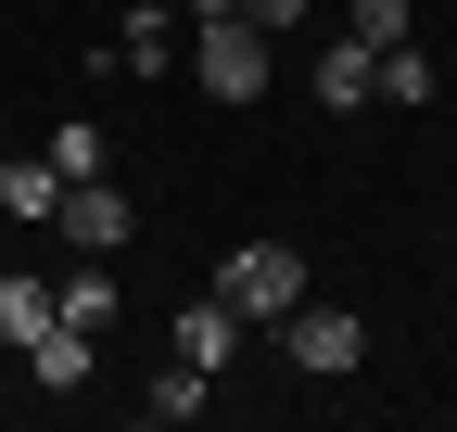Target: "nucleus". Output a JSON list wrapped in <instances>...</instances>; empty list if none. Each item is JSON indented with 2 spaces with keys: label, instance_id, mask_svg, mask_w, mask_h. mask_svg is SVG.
Wrapping results in <instances>:
<instances>
[{
  "label": "nucleus",
  "instance_id": "nucleus-7",
  "mask_svg": "<svg viewBox=\"0 0 457 432\" xmlns=\"http://www.w3.org/2000/svg\"><path fill=\"white\" fill-rule=\"evenodd\" d=\"M89 344H102V331H77V318H51V331L26 344V382H38V395H89Z\"/></svg>",
  "mask_w": 457,
  "mask_h": 432
},
{
  "label": "nucleus",
  "instance_id": "nucleus-2",
  "mask_svg": "<svg viewBox=\"0 0 457 432\" xmlns=\"http://www.w3.org/2000/svg\"><path fill=\"white\" fill-rule=\"evenodd\" d=\"M305 293H318V280H305V254H293V242H242V254L216 267V305L242 318V331H279Z\"/></svg>",
  "mask_w": 457,
  "mask_h": 432
},
{
  "label": "nucleus",
  "instance_id": "nucleus-5",
  "mask_svg": "<svg viewBox=\"0 0 457 432\" xmlns=\"http://www.w3.org/2000/svg\"><path fill=\"white\" fill-rule=\"evenodd\" d=\"M305 102H330V115L381 102V51H369V38H330V51H318V77H305Z\"/></svg>",
  "mask_w": 457,
  "mask_h": 432
},
{
  "label": "nucleus",
  "instance_id": "nucleus-12",
  "mask_svg": "<svg viewBox=\"0 0 457 432\" xmlns=\"http://www.w3.org/2000/svg\"><path fill=\"white\" fill-rule=\"evenodd\" d=\"M432 89H445V77H432V51H420V38H394V51H381V102H432Z\"/></svg>",
  "mask_w": 457,
  "mask_h": 432
},
{
  "label": "nucleus",
  "instance_id": "nucleus-11",
  "mask_svg": "<svg viewBox=\"0 0 457 432\" xmlns=\"http://www.w3.org/2000/svg\"><path fill=\"white\" fill-rule=\"evenodd\" d=\"M114 64L165 77V64H179V13H128V38H114Z\"/></svg>",
  "mask_w": 457,
  "mask_h": 432
},
{
  "label": "nucleus",
  "instance_id": "nucleus-3",
  "mask_svg": "<svg viewBox=\"0 0 457 432\" xmlns=\"http://www.w3.org/2000/svg\"><path fill=\"white\" fill-rule=\"evenodd\" d=\"M279 356H293L305 382H343V369L369 356V331H356V305H318V293H305L293 318H279Z\"/></svg>",
  "mask_w": 457,
  "mask_h": 432
},
{
  "label": "nucleus",
  "instance_id": "nucleus-10",
  "mask_svg": "<svg viewBox=\"0 0 457 432\" xmlns=\"http://www.w3.org/2000/svg\"><path fill=\"white\" fill-rule=\"evenodd\" d=\"M51 204H64L51 153H13V166H0V216H51Z\"/></svg>",
  "mask_w": 457,
  "mask_h": 432
},
{
  "label": "nucleus",
  "instance_id": "nucleus-4",
  "mask_svg": "<svg viewBox=\"0 0 457 432\" xmlns=\"http://www.w3.org/2000/svg\"><path fill=\"white\" fill-rule=\"evenodd\" d=\"M51 229H64L77 254H128L140 204H128V191H102V179H64V204H51Z\"/></svg>",
  "mask_w": 457,
  "mask_h": 432
},
{
  "label": "nucleus",
  "instance_id": "nucleus-9",
  "mask_svg": "<svg viewBox=\"0 0 457 432\" xmlns=\"http://www.w3.org/2000/svg\"><path fill=\"white\" fill-rule=\"evenodd\" d=\"M204 407H216V382H204V369H179V356H165V382L140 395V420H153V432H191Z\"/></svg>",
  "mask_w": 457,
  "mask_h": 432
},
{
  "label": "nucleus",
  "instance_id": "nucleus-15",
  "mask_svg": "<svg viewBox=\"0 0 457 432\" xmlns=\"http://www.w3.org/2000/svg\"><path fill=\"white\" fill-rule=\"evenodd\" d=\"M343 38H369V51H394V38H407V0H356V13H343Z\"/></svg>",
  "mask_w": 457,
  "mask_h": 432
},
{
  "label": "nucleus",
  "instance_id": "nucleus-16",
  "mask_svg": "<svg viewBox=\"0 0 457 432\" xmlns=\"http://www.w3.org/2000/svg\"><path fill=\"white\" fill-rule=\"evenodd\" d=\"M179 13H191V26H204V13H242V0H179Z\"/></svg>",
  "mask_w": 457,
  "mask_h": 432
},
{
  "label": "nucleus",
  "instance_id": "nucleus-8",
  "mask_svg": "<svg viewBox=\"0 0 457 432\" xmlns=\"http://www.w3.org/2000/svg\"><path fill=\"white\" fill-rule=\"evenodd\" d=\"M114 305H128L114 293V254H77V280H51V318H77V331H102Z\"/></svg>",
  "mask_w": 457,
  "mask_h": 432
},
{
  "label": "nucleus",
  "instance_id": "nucleus-6",
  "mask_svg": "<svg viewBox=\"0 0 457 432\" xmlns=\"http://www.w3.org/2000/svg\"><path fill=\"white\" fill-rule=\"evenodd\" d=\"M165 356H179V369H204V382H216V369L242 356V318H228L216 293H191V305H179V344H165Z\"/></svg>",
  "mask_w": 457,
  "mask_h": 432
},
{
  "label": "nucleus",
  "instance_id": "nucleus-13",
  "mask_svg": "<svg viewBox=\"0 0 457 432\" xmlns=\"http://www.w3.org/2000/svg\"><path fill=\"white\" fill-rule=\"evenodd\" d=\"M51 331V280H0V344H38Z\"/></svg>",
  "mask_w": 457,
  "mask_h": 432
},
{
  "label": "nucleus",
  "instance_id": "nucleus-1",
  "mask_svg": "<svg viewBox=\"0 0 457 432\" xmlns=\"http://www.w3.org/2000/svg\"><path fill=\"white\" fill-rule=\"evenodd\" d=\"M267 77H279V38L254 13H204L191 26V89L204 102H267Z\"/></svg>",
  "mask_w": 457,
  "mask_h": 432
},
{
  "label": "nucleus",
  "instance_id": "nucleus-14",
  "mask_svg": "<svg viewBox=\"0 0 457 432\" xmlns=\"http://www.w3.org/2000/svg\"><path fill=\"white\" fill-rule=\"evenodd\" d=\"M38 153H51V179H102V128H89V115H64Z\"/></svg>",
  "mask_w": 457,
  "mask_h": 432
}]
</instances>
